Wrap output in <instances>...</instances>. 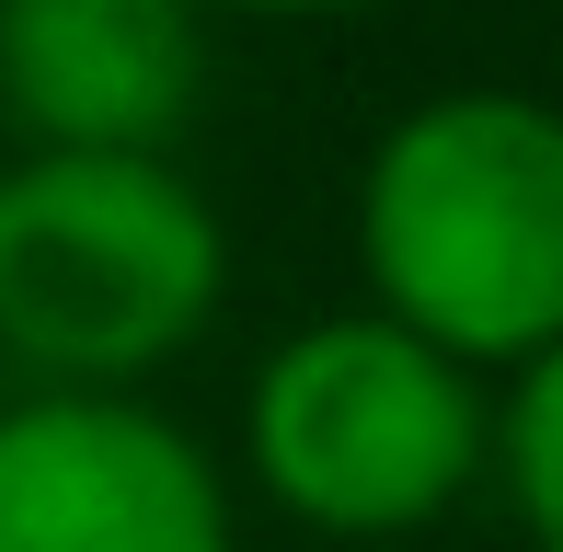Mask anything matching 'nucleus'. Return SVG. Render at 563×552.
<instances>
[{"instance_id": "1", "label": "nucleus", "mask_w": 563, "mask_h": 552, "mask_svg": "<svg viewBox=\"0 0 563 552\" xmlns=\"http://www.w3.org/2000/svg\"><path fill=\"white\" fill-rule=\"evenodd\" d=\"M356 265L368 311L438 357L506 368L563 345V104L518 81L426 92L379 128L356 173Z\"/></svg>"}, {"instance_id": "2", "label": "nucleus", "mask_w": 563, "mask_h": 552, "mask_svg": "<svg viewBox=\"0 0 563 552\" xmlns=\"http://www.w3.org/2000/svg\"><path fill=\"white\" fill-rule=\"evenodd\" d=\"M230 299V231L173 150L0 162V345L35 391H139Z\"/></svg>"}, {"instance_id": "3", "label": "nucleus", "mask_w": 563, "mask_h": 552, "mask_svg": "<svg viewBox=\"0 0 563 552\" xmlns=\"http://www.w3.org/2000/svg\"><path fill=\"white\" fill-rule=\"evenodd\" d=\"M495 461V404L391 311H322L242 380V472L322 541H415Z\"/></svg>"}, {"instance_id": "4", "label": "nucleus", "mask_w": 563, "mask_h": 552, "mask_svg": "<svg viewBox=\"0 0 563 552\" xmlns=\"http://www.w3.org/2000/svg\"><path fill=\"white\" fill-rule=\"evenodd\" d=\"M0 552H230V472L139 391L0 404Z\"/></svg>"}, {"instance_id": "5", "label": "nucleus", "mask_w": 563, "mask_h": 552, "mask_svg": "<svg viewBox=\"0 0 563 552\" xmlns=\"http://www.w3.org/2000/svg\"><path fill=\"white\" fill-rule=\"evenodd\" d=\"M196 92V0H0V128L23 150H173Z\"/></svg>"}, {"instance_id": "6", "label": "nucleus", "mask_w": 563, "mask_h": 552, "mask_svg": "<svg viewBox=\"0 0 563 552\" xmlns=\"http://www.w3.org/2000/svg\"><path fill=\"white\" fill-rule=\"evenodd\" d=\"M495 472H506V507H518V530L541 541V552H563V345H552V357H529L518 380H506Z\"/></svg>"}, {"instance_id": "7", "label": "nucleus", "mask_w": 563, "mask_h": 552, "mask_svg": "<svg viewBox=\"0 0 563 552\" xmlns=\"http://www.w3.org/2000/svg\"><path fill=\"white\" fill-rule=\"evenodd\" d=\"M196 12H253V23H334V12H368V0H196Z\"/></svg>"}]
</instances>
